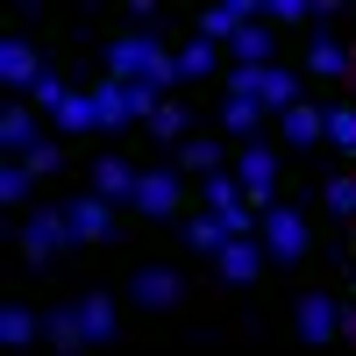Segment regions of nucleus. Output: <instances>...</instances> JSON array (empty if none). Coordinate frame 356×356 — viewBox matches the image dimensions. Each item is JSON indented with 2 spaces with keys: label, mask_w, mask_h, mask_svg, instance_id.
Instances as JSON below:
<instances>
[{
  "label": "nucleus",
  "mask_w": 356,
  "mask_h": 356,
  "mask_svg": "<svg viewBox=\"0 0 356 356\" xmlns=\"http://www.w3.org/2000/svg\"><path fill=\"white\" fill-rule=\"evenodd\" d=\"M328 143H342V150H356V107L328 114Z\"/></svg>",
  "instance_id": "obj_31"
},
{
  "label": "nucleus",
  "mask_w": 356,
  "mask_h": 356,
  "mask_svg": "<svg viewBox=\"0 0 356 356\" xmlns=\"http://www.w3.org/2000/svg\"><path fill=\"white\" fill-rule=\"evenodd\" d=\"M250 22H257V0H221V8H207V15H200V36H207V43H221V36L235 43Z\"/></svg>",
  "instance_id": "obj_6"
},
{
  "label": "nucleus",
  "mask_w": 356,
  "mask_h": 356,
  "mask_svg": "<svg viewBox=\"0 0 356 356\" xmlns=\"http://www.w3.org/2000/svg\"><path fill=\"white\" fill-rule=\"evenodd\" d=\"M257 86H264V65H235L228 72V100H257Z\"/></svg>",
  "instance_id": "obj_29"
},
{
  "label": "nucleus",
  "mask_w": 356,
  "mask_h": 356,
  "mask_svg": "<svg viewBox=\"0 0 356 356\" xmlns=\"http://www.w3.org/2000/svg\"><path fill=\"white\" fill-rule=\"evenodd\" d=\"M342 328H349V342H356V314H349V321H342Z\"/></svg>",
  "instance_id": "obj_35"
},
{
  "label": "nucleus",
  "mask_w": 356,
  "mask_h": 356,
  "mask_svg": "<svg viewBox=\"0 0 356 356\" xmlns=\"http://www.w3.org/2000/svg\"><path fill=\"white\" fill-rule=\"evenodd\" d=\"M264 250H271L278 264H300L307 257V228L292 207H264Z\"/></svg>",
  "instance_id": "obj_3"
},
{
  "label": "nucleus",
  "mask_w": 356,
  "mask_h": 356,
  "mask_svg": "<svg viewBox=\"0 0 356 356\" xmlns=\"http://www.w3.org/2000/svg\"><path fill=\"white\" fill-rule=\"evenodd\" d=\"M107 72H114V86H136V79L171 86V79H178V65L164 57V43H157V36H122V43L107 50Z\"/></svg>",
  "instance_id": "obj_1"
},
{
  "label": "nucleus",
  "mask_w": 356,
  "mask_h": 356,
  "mask_svg": "<svg viewBox=\"0 0 356 356\" xmlns=\"http://www.w3.org/2000/svg\"><path fill=\"white\" fill-rule=\"evenodd\" d=\"M29 93H36V107H43V114H57V107H65V100H72V86H65V79H50V72H43L36 86H29Z\"/></svg>",
  "instance_id": "obj_28"
},
{
  "label": "nucleus",
  "mask_w": 356,
  "mask_h": 356,
  "mask_svg": "<svg viewBox=\"0 0 356 356\" xmlns=\"http://www.w3.org/2000/svg\"><path fill=\"white\" fill-rule=\"evenodd\" d=\"M200 72H214V43L207 36H193V50L178 57V79H200Z\"/></svg>",
  "instance_id": "obj_27"
},
{
  "label": "nucleus",
  "mask_w": 356,
  "mask_h": 356,
  "mask_svg": "<svg viewBox=\"0 0 356 356\" xmlns=\"http://www.w3.org/2000/svg\"><path fill=\"white\" fill-rule=\"evenodd\" d=\"M349 186H356V171H349Z\"/></svg>",
  "instance_id": "obj_37"
},
{
  "label": "nucleus",
  "mask_w": 356,
  "mask_h": 356,
  "mask_svg": "<svg viewBox=\"0 0 356 356\" xmlns=\"http://www.w3.org/2000/svg\"><path fill=\"white\" fill-rule=\"evenodd\" d=\"M57 122H65L72 136H79V129H93V122H100V107H93V93H72L65 107H57Z\"/></svg>",
  "instance_id": "obj_22"
},
{
  "label": "nucleus",
  "mask_w": 356,
  "mask_h": 356,
  "mask_svg": "<svg viewBox=\"0 0 356 356\" xmlns=\"http://www.w3.org/2000/svg\"><path fill=\"white\" fill-rule=\"evenodd\" d=\"M107 207H114V200H100V193H79V200L65 207V214H72V235H79V243H107Z\"/></svg>",
  "instance_id": "obj_8"
},
{
  "label": "nucleus",
  "mask_w": 356,
  "mask_h": 356,
  "mask_svg": "<svg viewBox=\"0 0 356 356\" xmlns=\"http://www.w3.org/2000/svg\"><path fill=\"white\" fill-rule=\"evenodd\" d=\"M79 314H86V328H93V342L114 335V300H100V292H93V300H79Z\"/></svg>",
  "instance_id": "obj_23"
},
{
  "label": "nucleus",
  "mask_w": 356,
  "mask_h": 356,
  "mask_svg": "<svg viewBox=\"0 0 356 356\" xmlns=\"http://www.w3.org/2000/svg\"><path fill=\"white\" fill-rule=\"evenodd\" d=\"M300 335H307V342H328V335H335V307L321 300V292L300 300Z\"/></svg>",
  "instance_id": "obj_13"
},
{
  "label": "nucleus",
  "mask_w": 356,
  "mask_h": 356,
  "mask_svg": "<svg viewBox=\"0 0 356 356\" xmlns=\"http://www.w3.org/2000/svg\"><path fill=\"white\" fill-rule=\"evenodd\" d=\"M0 79H8V86H36V79H43L36 50H29L22 36H8V43H0Z\"/></svg>",
  "instance_id": "obj_11"
},
{
  "label": "nucleus",
  "mask_w": 356,
  "mask_h": 356,
  "mask_svg": "<svg viewBox=\"0 0 356 356\" xmlns=\"http://www.w3.org/2000/svg\"><path fill=\"white\" fill-rule=\"evenodd\" d=\"M36 335H43V321L29 314V307H8V314H0V342H15V349H29Z\"/></svg>",
  "instance_id": "obj_19"
},
{
  "label": "nucleus",
  "mask_w": 356,
  "mask_h": 356,
  "mask_svg": "<svg viewBox=\"0 0 356 356\" xmlns=\"http://www.w3.org/2000/svg\"><path fill=\"white\" fill-rule=\"evenodd\" d=\"M93 107H100V129H129V93H122V86H93Z\"/></svg>",
  "instance_id": "obj_17"
},
{
  "label": "nucleus",
  "mask_w": 356,
  "mask_h": 356,
  "mask_svg": "<svg viewBox=\"0 0 356 356\" xmlns=\"http://www.w3.org/2000/svg\"><path fill=\"white\" fill-rule=\"evenodd\" d=\"M328 207H335V214H356V186H349V178H328Z\"/></svg>",
  "instance_id": "obj_33"
},
{
  "label": "nucleus",
  "mask_w": 356,
  "mask_h": 356,
  "mask_svg": "<svg viewBox=\"0 0 356 356\" xmlns=\"http://www.w3.org/2000/svg\"><path fill=\"white\" fill-rule=\"evenodd\" d=\"M150 136H157V143H186V107L164 100V107L150 114Z\"/></svg>",
  "instance_id": "obj_21"
},
{
  "label": "nucleus",
  "mask_w": 356,
  "mask_h": 356,
  "mask_svg": "<svg viewBox=\"0 0 356 356\" xmlns=\"http://www.w3.org/2000/svg\"><path fill=\"white\" fill-rule=\"evenodd\" d=\"M257 122H264V100H228V107H221V129L243 136V143L257 136Z\"/></svg>",
  "instance_id": "obj_20"
},
{
  "label": "nucleus",
  "mask_w": 356,
  "mask_h": 356,
  "mask_svg": "<svg viewBox=\"0 0 356 356\" xmlns=\"http://www.w3.org/2000/svg\"><path fill=\"white\" fill-rule=\"evenodd\" d=\"M57 164H65V150H57V143H36V150H29V171H36V178L57 171Z\"/></svg>",
  "instance_id": "obj_32"
},
{
  "label": "nucleus",
  "mask_w": 356,
  "mask_h": 356,
  "mask_svg": "<svg viewBox=\"0 0 356 356\" xmlns=\"http://www.w3.org/2000/svg\"><path fill=\"white\" fill-rule=\"evenodd\" d=\"M178 164H186V171H221V143L214 136H186V143H178Z\"/></svg>",
  "instance_id": "obj_18"
},
{
  "label": "nucleus",
  "mask_w": 356,
  "mask_h": 356,
  "mask_svg": "<svg viewBox=\"0 0 356 356\" xmlns=\"http://www.w3.org/2000/svg\"><path fill=\"white\" fill-rule=\"evenodd\" d=\"M278 129H285V143H292V150H307V143H321V136H328V114L300 100V107H285V122H278Z\"/></svg>",
  "instance_id": "obj_10"
},
{
  "label": "nucleus",
  "mask_w": 356,
  "mask_h": 356,
  "mask_svg": "<svg viewBox=\"0 0 356 356\" xmlns=\"http://www.w3.org/2000/svg\"><path fill=\"white\" fill-rule=\"evenodd\" d=\"M136 207H143L150 221L178 214V207H186V193H178V171H143V186H136Z\"/></svg>",
  "instance_id": "obj_5"
},
{
  "label": "nucleus",
  "mask_w": 356,
  "mask_h": 356,
  "mask_svg": "<svg viewBox=\"0 0 356 356\" xmlns=\"http://www.w3.org/2000/svg\"><path fill=\"white\" fill-rule=\"evenodd\" d=\"M0 143H8V150H36V114L8 107V114H0Z\"/></svg>",
  "instance_id": "obj_16"
},
{
  "label": "nucleus",
  "mask_w": 356,
  "mask_h": 356,
  "mask_svg": "<svg viewBox=\"0 0 356 356\" xmlns=\"http://www.w3.org/2000/svg\"><path fill=\"white\" fill-rule=\"evenodd\" d=\"M221 243H228V221H221V214H207V221H193V250H207V257H221Z\"/></svg>",
  "instance_id": "obj_26"
},
{
  "label": "nucleus",
  "mask_w": 356,
  "mask_h": 356,
  "mask_svg": "<svg viewBox=\"0 0 356 356\" xmlns=\"http://www.w3.org/2000/svg\"><path fill=\"white\" fill-rule=\"evenodd\" d=\"M136 186H143V171H129L122 157H100L93 164V193L100 200H136Z\"/></svg>",
  "instance_id": "obj_9"
},
{
  "label": "nucleus",
  "mask_w": 356,
  "mask_h": 356,
  "mask_svg": "<svg viewBox=\"0 0 356 356\" xmlns=\"http://www.w3.org/2000/svg\"><path fill=\"white\" fill-rule=\"evenodd\" d=\"M264 57H271V36H264V29L250 22L243 36H235V65H264Z\"/></svg>",
  "instance_id": "obj_24"
},
{
  "label": "nucleus",
  "mask_w": 356,
  "mask_h": 356,
  "mask_svg": "<svg viewBox=\"0 0 356 356\" xmlns=\"http://www.w3.org/2000/svg\"><path fill=\"white\" fill-rule=\"evenodd\" d=\"M349 72H356V50H349Z\"/></svg>",
  "instance_id": "obj_36"
},
{
  "label": "nucleus",
  "mask_w": 356,
  "mask_h": 356,
  "mask_svg": "<svg viewBox=\"0 0 356 356\" xmlns=\"http://www.w3.org/2000/svg\"><path fill=\"white\" fill-rule=\"evenodd\" d=\"M65 243H79V235H72V214H29V235H22V257L36 264V271H43V264H50L57 250H65Z\"/></svg>",
  "instance_id": "obj_2"
},
{
  "label": "nucleus",
  "mask_w": 356,
  "mask_h": 356,
  "mask_svg": "<svg viewBox=\"0 0 356 356\" xmlns=\"http://www.w3.org/2000/svg\"><path fill=\"white\" fill-rule=\"evenodd\" d=\"M264 8H271L278 22H307V15H314V0H264Z\"/></svg>",
  "instance_id": "obj_34"
},
{
  "label": "nucleus",
  "mask_w": 356,
  "mask_h": 356,
  "mask_svg": "<svg viewBox=\"0 0 356 356\" xmlns=\"http://www.w3.org/2000/svg\"><path fill=\"white\" fill-rule=\"evenodd\" d=\"M136 300H143V307H157V314L178 307V278H171V271H136Z\"/></svg>",
  "instance_id": "obj_14"
},
{
  "label": "nucleus",
  "mask_w": 356,
  "mask_h": 356,
  "mask_svg": "<svg viewBox=\"0 0 356 356\" xmlns=\"http://www.w3.org/2000/svg\"><path fill=\"white\" fill-rule=\"evenodd\" d=\"M257 100H264V107H278V114H285V107H300V79L264 65V86H257Z\"/></svg>",
  "instance_id": "obj_15"
},
{
  "label": "nucleus",
  "mask_w": 356,
  "mask_h": 356,
  "mask_svg": "<svg viewBox=\"0 0 356 356\" xmlns=\"http://www.w3.org/2000/svg\"><path fill=\"white\" fill-rule=\"evenodd\" d=\"M271 178H278V157L264 150V143H250V150H243V200L271 207Z\"/></svg>",
  "instance_id": "obj_7"
},
{
  "label": "nucleus",
  "mask_w": 356,
  "mask_h": 356,
  "mask_svg": "<svg viewBox=\"0 0 356 356\" xmlns=\"http://www.w3.org/2000/svg\"><path fill=\"white\" fill-rule=\"evenodd\" d=\"M29 178H36L29 164H8V171H0V200H8V207H22V200H29Z\"/></svg>",
  "instance_id": "obj_30"
},
{
  "label": "nucleus",
  "mask_w": 356,
  "mask_h": 356,
  "mask_svg": "<svg viewBox=\"0 0 356 356\" xmlns=\"http://www.w3.org/2000/svg\"><path fill=\"white\" fill-rule=\"evenodd\" d=\"M43 342H50V349H86L93 328H86V314H50V321H43Z\"/></svg>",
  "instance_id": "obj_12"
},
{
  "label": "nucleus",
  "mask_w": 356,
  "mask_h": 356,
  "mask_svg": "<svg viewBox=\"0 0 356 356\" xmlns=\"http://www.w3.org/2000/svg\"><path fill=\"white\" fill-rule=\"evenodd\" d=\"M214 271H221L228 285H250V278L264 271V243H257V235H228L221 257H214Z\"/></svg>",
  "instance_id": "obj_4"
},
{
  "label": "nucleus",
  "mask_w": 356,
  "mask_h": 356,
  "mask_svg": "<svg viewBox=\"0 0 356 356\" xmlns=\"http://www.w3.org/2000/svg\"><path fill=\"white\" fill-rule=\"evenodd\" d=\"M307 72H321V79H342V72H349V57H342L335 43H314V50H307Z\"/></svg>",
  "instance_id": "obj_25"
}]
</instances>
